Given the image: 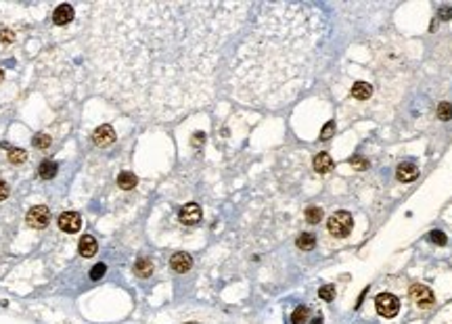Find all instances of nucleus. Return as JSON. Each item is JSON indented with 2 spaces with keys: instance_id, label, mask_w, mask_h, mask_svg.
I'll return each instance as SVG.
<instances>
[{
  "instance_id": "f257e3e1",
  "label": "nucleus",
  "mask_w": 452,
  "mask_h": 324,
  "mask_svg": "<svg viewBox=\"0 0 452 324\" xmlns=\"http://www.w3.org/2000/svg\"><path fill=\"white\" fill-rule=\"evenodd\" d=\"M252 3L107 0L82 7L70 32L80 42L84 84L124 113L172 122L208 107L224 49Z\"/></svg>"
},
{
  "instance_id": "f03ea898",
  "label": "nucleus",
  "mask_w": 452,
  "mask_h": 324,
  "mask_svg": "<svg viewBox=\"0 0 452 324\" xmlns=\"http://www.w3.org/2000/svg\"><path fill=\"white\" fill-rule=\"evenodd\" d=\"M226 69V92L254 109H281L310 86L327 17L308 3H262Z\"/></svg>"
},
{
  "instance_id": "7ed1b4c3",
  "label": "nucleus",
  "mask_w": 452,
  "mask_h": 324,
  "mask_svg": "<svg viewBox=\"0 0 452 324\" xmlns=\"http://www.w3.org/2000/svg\"><path fill=\"white\" fill-rule=\"evenodd\" d=\"M352 226H354V218H352V214L350 212H335L331 218H329V222H327V228H329V233L333 235V237H337V239H344V237H348L350 233H352Z\"/></svg>"
},
{
  "instance_id": "20e7f679",
  "label": "nucleus",
  "mask_w": 452,
  "mask_h": 324,
  "mask_svg": "<svg viewBox=\"0 0 452 324\" xmlns=\"http://www.w3.org/2000/svg\"><path fill=\"white\" fill-rule=\"evenodd\" d=\"M375 306H377V312L379 316L383 318H394L398 312H400V299L392 293H381L377 299H375Z\"/></svg>"
},
{
  "instance_id": "39448f33",
  "label": "nucleus",
  "mask_w": 452,
  "mask_h": 324,
  "mask_svg": "<svg viewBox=\"0 0 452 324\" xmlns=\"http://www.w3.org/2000/svg\"><path fill=\"white\" fill-rule=\"evenodd\" d=\"M26 222H28L30 228H36V230L47 228L51 224V210L47 205H36V207H32V210L28 212Z\"/></svg>"
},
{
  "instance_id": "423d86ee",
  "label": "nucleus",
  "mask_w": 452,
  "mask_h": 324,
  "mask_svg": "<svg viewBox=\"0 0 452 324\" xmlns=\"http://www.w3.org/2000/svg\"><path fill=\"white\" fill-rule=\"evenodd\" d=\"M411 299L419 306V308H432L434 306V293L425 285H413L411 287Z\"/></svg>"
},
{
  "instance_id": "0eeeda50",
  "label": "nucleus",
  "mask_w": 452,
  "mask_h": 324,
  "mask_svg": "<svg viewBox=\"0 0 452 324\" xmlns=\"http://www.w3.org/2000/svg\"><path fill=\"white\" fill-rule=\"evenodd\" d=\"M57 224H59V228L63 230V233L74 235V233H78V230L82 228V216L76 214V212H63L59 216Z\"/></svg>"
},
{
  "instance_id": "6e6552de",
  "label": "nucleus",
  "mask_w": 452,
  "mask_h": 324,
  "mask_svg": "<svg viewBox=\"0 0 452 324\" xmlns=\"http://www.w3.org/2000/svg\"><path fill=\"white\" fill-rule=\"evenodd\" d=\"M76 17L78 15H76V9L72 5H59L53 11V23L59 28H65V26H70V23H74Z\"/></svg>"
},
{
  "instance_id": "1a4fd4ad",
  "label": "nucleus",
  "mask_w": 452,
  "mask_h": 324,
  "mask_svg": "<svg viewBox=\"0 0 452 324\" xmlns=\"http://www.w3.org/2000/svg\"><path fill=\"white\" fill-rule=\"evenodd\" d=\"M93 141L97 147H109L111 143H116V130L109 124H103L93 132Z\"/></svg>"
},
{
  "instance_id": "9d476101",
  "label": "nucleus",
  "mask_w": 452,
  "mask_h": 324,
  "mask_svg": "<svg viewBox=\"0 0 452 324\" xmlns=\"http://www.w3.org/2000/svg\"><path fill=\"white\" fill-rule=\"evenodd\" d=\"M170 268L174 272H178V274H185V272H189L193 268V258L189 256V253H185V251H178V253H174V256L170 258Z\"/></svg>"
},
{
  "instance_id": "9b49d317",
  "label": "nucleus",
  "mask_w": 452,
  "mask_h": 324,
  "mask_svg": "<svg viewBox=\"0 0 452 324\" xmlns=\"http://www.w3.org/2000/svg\"><path fill=\"white\" fill-rule=\"evenodd\" d=\"M178 218H180V222H183V224L193 226V224H197L201 220V207L197 203H187L183 210H180Z\"/></svg>"
},
{
  "instance_id": "f8f14e48",
  "label": "nucleus",
  "mask_w": 452,
  "mask_h": 324,
  "mask_svg": "<svg viewBox=\"0 0 452 324\" xmlns=\"http://www.w3.org/2000/svg\"><path fill=\"white\" fill-rule=\"evenodd\" d=\"M419 176V168L411 161H402V164L396 168V178L400 182H413Z\"/></svg>"
},
{
  "instance_id": "ddd939ff",
  "label": "nucleus",
  "mask_w": 452,
  "mask_h": 324,
  "mask_svg": "<svg viewBox=\"0 0 452 324\" xmlns=\"http://www.w3.org/2000/svg\"><path fill=\"white\" fill-rule=\"evenodd\" d=\"M312 166H314V170L319 172V174H329V172L335 168V164H333V159H331L329 153H319V155L314 157Z\"/></svg>"
},
{
  "instance_id": "4468645a",
  "label": "nucleus",
  "mask_w": 452,
  "mask_h": 324,
  "mask_svg": "<svg viewBox=\"0 0 452 324\" xmlns=\"http://www.w3.org/2000/svg\"><path fill=\"white\" fill-rule=\"evenodd\" d=\"M78 249H80V253H82L84 258H93L95 253L99 251L97 239H95L93 235H84V237L80 239V245H78Z\"/></svg>"
},
{
  "instance_id": "2eb2a0df",
  "label": "nucleus",
  "mask_w": 452,
  "mask_h": 324,
  "mask_svg": "<svg viewBox=\"0 0 452 324\" xmlns=\"http://www.w3.org/2000/svg\"><path fill=\"white\" fill-rule=\"evenodd\" d=\"M371 95H373V86L369 82H356L352 86V97L356 101H367L371 99Z\"/></svg>"
},
{
  "instance_id": "dca6fc26",
  "label": "nucleus",
  "mask_w": 452,
  "mask_h": 324,
  "mask_svg": "<svg viewBox=\"0 0 452 324\" xmlns=\"http://www.w3.org/2000/svg\"><path fill=\"white\" fill-rule=\"evenodd\" d=\"M57 172H59V166L55 164V161H51V159H44L42 164L38 166V174H40L42 180H53L57 176Z\"/></svg>"
},
{
  "instance_id": "f3484780",
  "label": "nucleus",
  "mask_w": 452,
  "mask_h": 324,
  "mask_svg": "<svg viewBox=\"0 0 452 324\" xmlns=\"http://www.w3.org/2000/svg\"><path fill=\"white\" fill-rule=\"evenodd\" d=\"M134 274H137L139 279H149V276L153 274V262L147 260V258L137 260V264H134Z\"/></svg>"
},
{
  "instance_id": "a211bd4d",
  "label": "nucleus",
  "mask_w": 452,
  "mask_h": 324,
  "mask_svg": "<svg viewBox=\"0 0 452 324\" xmlns=\"http://www.w3.org/2000/svg\"><path fill=\"white\" fill-rule=\"evenodd\" d=\"M139 184V178L134 176L132 172H122L120 176H118V187L122 189V191H132L134 187Z\"/></svg>"
},
{
  "instance_id": "6ab92c4d",
  "label": "nucleus",
  "mask_w": 452,
  "mask_h": 324,
  "mask_svg": "<svg viewBox=\"0 0 452 324\" xmlns=\"http://www.w3.org/2000/svg\"><path fill=\"white\" fill-rule=\"evenodd\" d=\"M296 245H298V249H302V251H312L314 245H316V237H314L312 233H304V235L298 237Z\"/></svg>"
},
{
  "instance_id": "aec40b11",
  "label": "nucleus",
  "mask_w": 452,
  "mask_h": 324,
  "mask_svg": "<svg viewBox=\"0 0 452 324\" xmlns=\"http://www.w3.org/2000/svg\"><path fill=\"white\" fill-rule=\"evenodd\" d=\"M9 161H11V164H15V166L26 164V161H28V151L19 149V147H11L9 149Z\"/></svg>"
},
{
  "instance_id": "412c9836",
  "label": "nucleus",
  "mask_w": 452,
  "mask_h": 324,
  "mask_svg": "<svg viewBox=\"0 0 452 324\" xmlns=\"http://www.w3.org/2000/svg\"><path fill=\"white\" fill-rule=\"evenodd\" d=\"M32 145H34L36 149H40V151H47V149L51 147V136H49V134H44V132H38V134L34 136Z\"/></svg>"
},
{
  "instance_id": "4be33fe9",
  "label": "nucleus",
  "mask_w": 452,
  "mask_h": 324,
  "mask_svg": "<svg viewBox=\"0 0 452 324\" xmlns=\"http://www.w3.org/2000/svg\"><path fill=\"white\" fill-rule=\"evenodd\" d=\"M308 314H310V310L306 306H298L296 312L291 314V324H304L308 320Z\"/></svg>"
},
{
  "instance_id": "5701e85b",
  "label": "nucleus",
  "mask_w": 452,
  "mask_h": 324,
  "mask_svg": "<svg viewBox=\"0 0 452 324\" xmlns=\"http://www.w3.org/2000/svg\"><path fill=\"white\" fill-rule=\"evenodd\" d=\"M436 115H438V120H442V122H448V120H452V105H450L448 101L440 103V105H438V111H436Z\"/></svg>"
},
{
  "instance_id": "b1692460",
  "label": "nucleus",
  "mask_w": 452,
  "mask_h": 324,
  "mask_svg": "<svg viewBox=\"0 0 452 324\" xmlns=\"http://www.w3.org/2000/svg\"><path fill=\"white\" fill-rule=\"evenodd\" d=\"M323 218V210L321 207H308L306 210V222L308 224H319Z\"/></svg>"
},
{
  "instance_id": "393cba45",
  "label": "nucleus",
  "mask_w": 452,
  "mask_h": 324,
  "mask_svg": "<svg viewBox=\"0 0 452 324\" xmlns=\"http://www.w3.org/2000/svg\"><path fill=\"white\" fill-rule=\"evenodd\" d=\"M319 297L323 299V302H333L335 299V287L333 285H325L319 289Z\"/></svg>"
},
{
  "instance_id": "a878e982",
  "label": "nucleus",
  "mask_w": 452,
  "mask_h": 324,
  "mask_svg": "<svg viewBox=\"0 0 452 324\" xmlns=\"http://www.w3.org/2000/svg\"><path fill=\"white\" fill-rule=\"evenodd\" d=\"M429 239H432V243H436L440 247H444L448 243V239H446V235L442 233V230H432V233H429Z\"/></svg>"
},
{
  "instance_id": "bb28decb",
  "label": "nucleus",
  "mask_w": 452,
  "mask_h": 324,
  "mask_svg": "<svg viewBox=\"0 0 452 324\" xmlns=\"http://www.w3.org/2000/svg\"><path fill=\"white\" fill-rule=\"evenodd\" d=\"M105 272H107V266L105 264H97V266H93V270H90V279L99 281V279H103V276H105Z\"/></svg>"
},
{
  "instance_id": "cd10ccee",
  "label": "nucleus",
  "mask_w": 452,
  "mask_h": 324,
  "mask_svg": "<svg viewBox=\"0 0 452 324\" xmlns=\"http://www.w3.org/2000/svg\"><path fill=\"white\" fill-rule=\"evenodd\" d=\"M350 166H354L356 170H367V168H369V161L363 159V157H358V155H354V157H350Z\"/></svg>"
},
{
  "instance_id": "c85d7f7f",
  "label": "nucleus",
  "mask_w": 452,
  "mask_h": 324,
  "mask_svg": "<svg viewBox=\"0 0 452 324\" xmlns=\"http://www.w3.org/2000/svg\"><path fill=\"white\" fill-rule=\"evenodd\" d=\"M0 42H3V44H11V42H15V32L9 30V28H3V30H0Z\"/></svg>"
},
{
  "instance_id": "c756f323",
  "label": "nucleus",
  "mask_w": 452,
  "mask_h": 324,
  "mask_svg": "<svg viewBox=\"0 0 452 324\" xmlns=\"http://www.w3.org/2000/svg\"><path fill=\"white\" fill-rule=\"evenodd\" d=\"M333 132H335V122H327L325 128L321 130V141H329V138L333 136Z\"/></svg>"
},
{
  "instance_id": "7c9ffc66",
  "label": "nucleus",
  "mask_w": 452,
  "mask_h": 324,
  "mask_svg": "<svg viewBox=\"0 0 452 324\" xmlns=\"http://www.w3.org/2000/svg\"><path fill=\"white\" fill-rule=\"evenodd\" d=\"M438 17H440L442 21H448V19H452V7H442V9L438 11Z\"/></svg>"
},
{
  "instance_id": "2f4dec72",
  "label": "nucleus",
  "mask_w": 452,
  "mask_h": 324,
  "mask_svg": "<svg viewBox=\"0 0 452 324\" xmlns=\"http://www.w3.org/2000/svg\"><path fill=\"white\" fill-rule=\"evenodd\" d=\"M9 197V184L0 178V201H5Z\"/></svg>"
},
{
  "instance_id": "473e14b6",
  "label": "nucleus",
  "mask_w": 452,
  "mask_h": 324,
  "mask_svg": "<svg viewBox=\"0 0 452 324\" xmlns=\"http://www.w3.org/2000/svg\"><path fill=\"white\" fill-rule=\"evenodd\" d=\"M203 141H206V134H203V132H195V136H193V145H195V147H201Z\"/></svg>"
},
{
  "instance_id": "72a5a7b5",
  "label": "nucleus",
  "mask_w": 452,
  "mask_h": 324,
  "mask_svg": "<svg viewBox=\"0 0 452 324\" xmlns=\"http://www.w3.org/2000/svg\"><path fill=\"white\" fill-rule=\"evenodd\" d=\"M312 324H323V318H314V322Z\"/></svg>"
},
{
  "instance_id": "f704fd0d",
  "label": "nucleus",
  "mask_w": 452,
  "mask_h": 324,
  "mask_svg": "<svg viewBox=\"0 0 452 324\" xmlns=\"http://www.w3.org/2000/svg\"><path fill=\"white\" fill-rule=\"evenodd\" d=\"M5 80V72H3V67H0V82Z\"/></svg>"
}]
</instances>
